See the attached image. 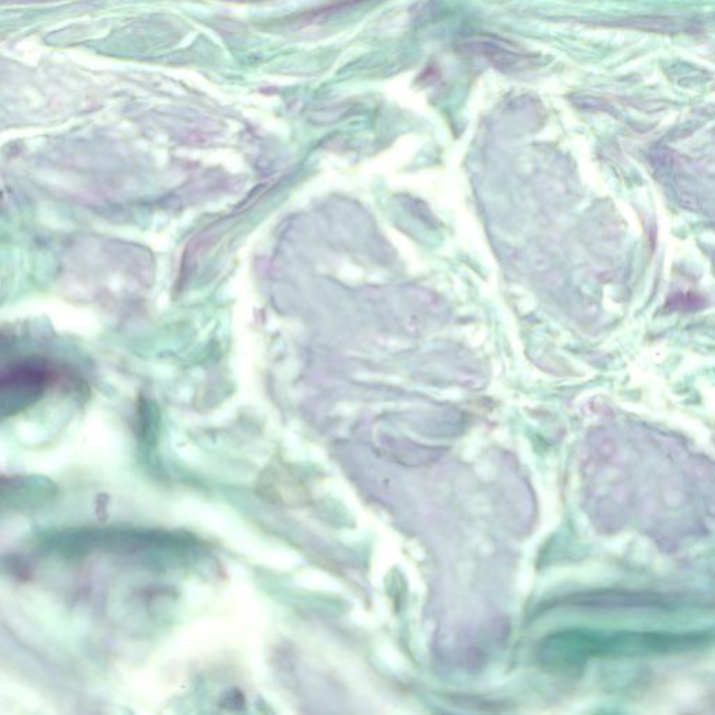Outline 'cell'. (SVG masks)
Listing matches in <instances>:
<instances>
[{"mask_svg": "<svg viewBox=\"0 0 715 715\" xmlns=\"http://www.w3.org/2000/svg\"><path fill=\"white\" fill-rule=\"evenodd\" d=\"M58 378L55 366L44 359L14 362L3 371L0 382L3 415L9 417L37 403Z\"/></svg>", "mask_w": 715, "mask_h": 715, "instance_id": "7a4b0ae2", "label": "cell"}, {"mask_svg": "<svg viewBox=\"0 0 715 715\" xmlns=\"http://www.w3.org/2000/svg\"><path fill=\"white\" fill-rule=\"evenodd\" d=\"M692 23L693 21L678 19V17L643 16L625 20L622 26L650 31V33L678 34L695 30Z\"/></svg>", "mask_w": 715, "mask_h": 715, "instance_id": "3957f363", "label": "cell"}, {"mask_svg": "<svg viewBox=\"0 0 715 715\" xmlns=\"http://www.w3.org/2000/svg\"><path fill=\"white\" fill-rule=\"evenodd\" d=\"M696 636L667 633H601L562 630L545 637L538 647V661L551 671H570L591 658L672 653L689 647Z\"/></svg>", "mask_w": 715, "mask_h": 715, "instance_id": "6da1fadb", "label": "cell"}]
</instances>
